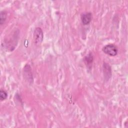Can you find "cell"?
<instances>
[{"instance_id": "cell-2", "label": "cell", "mask_w": 128, "mask_h": 128, "mask_svg": "<svg viewBox=\"0 0 128 128\" xmlns=\"http://www.w3.org/2000/svg\"><path fill=\"white\" fill-rule=\"evenodd\" d=\"M34 40L35 44H40L44 40V32L40 27H36L34 32Z\"/></svg>"}, {"instance_id": "cell-8", "label": "cell", "mask_w": 128, "mask_h": 128, "mask_svg": "<svg viewBox=\"0 0 128 128\" xmlns=\"http://www.w3.org/2000/svg\"><path fill=\"white\" fill-rule=\"evenodd\" d=\"M8 98V93L7 92L2 89L0 90V99L1 101H3L6 100Z\"/></svg>"}, {"instance_id": "cell-4", "label": "cell", "mask_w": 128, "mask_h": 128, "mask_svg": "<svg viewBox=\"0 0 128 128\" xmlns=\"http://www.w3.org/2000/svg\"><path fill=\"white\" fill-rule=\"evenodd\" d=\"M24 75L26 80L30 83L32 84L34 81L32 70L30 66L28 64H26L24 67Z\"/></svg>"}, {"instance_id": "cell-1", "label": "cell", "mask_w": 128, "mask_h": 128, "mask_svg": "<svg viewBox=\"0 0 128 128\" xmlns=\"http://www.w3.org/2000/svg\"><path fill=\"white\" fill-rule=\"evenodd\" d=\"M102 52L111 56H114L118 53V48L116 45L113 44H110L104 46L102 48Z\"/></svg>"}, {"instance_id": "cell-7", "label": "cell", "mask_w": 128, "mask_h": 128, "mask_svg": "<svg viewBox=\"0 0 128 128\" xmlns=\"http://www.w3.org/2000/svg\"><path fill=\"white\" fill-rule=\"evenodd\" d=\"M7 18V12L6 10H2L0 13V24L2 25Z\"/></svg>"}, {"instance_id": "cell-5", "label": "cell", "mask_w": 128, "mask_h": 128, "mask_svg": "<svg viewBox=\"0 0 128 128\" xmlns=\"http://www.w3.org/2000/svg\"><path fill=\"white\" fill-rule=\"evenodd\" d=\"M92 20V14L90 12L83 14L81 16V22L83 25L86 26L90 24Z\"/></svg>"}, {"instance_id": "cell-3", "label": "cell", "mask_w": 128, "mask_h": 128, "mask_svg": "<svg viewBox=\"0 0 128 128\" xmlns=\"http://www.w3.org/2000/svg\"><path fill=\"white\" fill-rule=\"evenodd\" d=\"M102 72L104 80L106 81H108L111 78L112 76L111 66L108 63L104 62L102 64Z\"/></svg>"}, {"instance_id": "cell-6", "label": "cell", "mask_w": 128, "mask_h": 128, "mask_svg": "<svg viewBox=\"0 0 128 128\" xmlns=\"http://www.w3.org/2000/svg\"><path fill=\"white\" fill-rule=\"evenodd\" d=\"M94 60L93 54L92 52H90L84 58V62L88 69L90 70L92 67V64Z\"/></svg>"}]
</instances>
